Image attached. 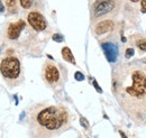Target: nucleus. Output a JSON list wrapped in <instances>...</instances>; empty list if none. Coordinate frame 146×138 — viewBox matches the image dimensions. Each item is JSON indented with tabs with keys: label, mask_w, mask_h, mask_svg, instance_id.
<instances>
[{
	"label": "nucleus",
	"mask_w": 146,
	"mask_h": 138,
	"mask_svg": "<svg viewBox=\"0 0 146 138\" xmlns=\"http://www.w3.org/2000/svg\"><path fill=\"white\" fill-rule=\"evenodd\" d=\"M136 45L137 47L141 50V51H144L146 52V38H141L136 42Z\"/></svg>",
	"instance_id": "13"
},
{
	"label": "nucleus",
	"mask_w": 146,
	"mask_h": 138,
	"mask_svg": "<svg viewBox=\"0 0 146 138\" xmlns=\"http://www.w3.org/2000/svg\"><path fill=\"white\" fill-rule=\"evenodd\" d=\"M19 3L23 9H29L34 5V0H19Z\"/></svg>",
	"instance_id": "12"
},
{
	"label": "nucleus",
	"mask_w": 146,
	"mask_h": 138,
	"mask_svg": "<svg viewBox=\"0 0 146 138\" xmlns=\"http://www.w3.org/2000/svg\"><path fill=\"white\" fill-rule=\"evenodd\" d=\"M119 134H120V136H121V138H127V136L123 133V131H119Z\"/></svg>",
	"instance_id": "21"
},
{
	"label": "nucleus",
	"mask_w": 146,
	"mask_h": 138,
	"mask_svg": "<svg viewBox=\"0 0 146 138\" xmlns=\"http://www.w3.org/2000/svg\"><path fill=\"white\" fill-rule=\"evenodd\" d=\"M93 86H94V88L98 90V92H100V93H102V90L100 89V86H98V83H97V81H93Z\"/></svg>",
	"instance_id": "19"
},
{
	"label": "nucleus",
	"mask_w": 146,
	"mask_h": 138,
	"mask_svg": "<svg viewBox=\"0 0 146 138\" xmlns=\"http://www.w3.org/2000/svg\"><path fill=\"white\" fill-rule=\"evenodd\" d=\"M74 78H75V80H78V81H83V80H84V75H83L81 72H76L75 75H74Z\"/></svg>",
	"instance_id": "14"
},
{
	"label": "nucleus",
	"mask_w": 146,
	"mask_h": 138,
	"mask_svg": "<svg viewBox=\"0 0 146 138\" xmlns=\"http://www.w3.org/2000/svg\"><path fill=\"white\" fill-rule=\"evenodd\" d=\"M27 123L32 138H53L71 125V116L62 104H36L27 112Z\"/></svg>",
	"instance_id": "2"
},
{
	"label": "nucleus",
	"mask_w": 146,
	"mask_h": 138,
	"mask_svg": "<svg viewBox=\"0 0 146 138\" xmlns=\"http://www.w3.org/2000/svg\"><path fill=\"white\" fill-rule=\"evenodd\" d=\"M42 76L44 81L52 88L62 86L64 81V74L62 69H60V65L50 61L44 63L43 70H42Z\"/></svg>",
	"instance_id": "4"
},
{
	"label": "nucleus",
	"mask_w": 146,
	"mask_h": 138,
	"mask_svg": "<svg viewBox=\"0 0 146 138\" xmlns=\"http://www.w3.org/2000/svg\"><path fill=\"white\" fill-rule=\"evenodd\" d=\"M130 1H131V2H134V3H136V2H138L139 0H130Z\"/></svg>",
	"instance_id": "22"
},
{
	"label": "nucleus",
	"mask_w": 146,
	"mask_h": 138,
	"mask_svg": "<svg viewBox=\"0 0 146 138\" xmlns=\"http://www.w3.org/2000/svg\"><path fill=\"white\" fill-rule=\"evenodd\" d=\"M101 47L105 52V55L107 57V60L113 63L117 61V57H118V47L116 44L113 43H110V42H106V43H102L101 44Z\"/></svg>",
	"instance_id": "8"
},
{
	"label": "nucleus",
	"mask_w": 146,
	"mask_h": 138,
	"mask_svg": "<svg viewBox=\"0 0 146 138\" xmlns=\"http://www.w3.org/2000/svg\"><path fill=\"white\" fill-rule=\"evenodd\" d=\"M3 11H5V6H3L2 1L0 0V13H3Z\"/></svg>",
	"instance_id": "20"
},
{
	"label": "nucleus",
	"mask_w": 146,
	"mask_h": 138,
	"mask_svg": "<svg viewBox=\"0 0 146 138\" xmlns=\"http://www.w3.org/2000/svg\"><path fill=\"white\" fill-rule=\"evenodd\" d=\"M53 39H54L55 42H63V36L60 34H55L53 35V37H52Z\"/></svg>",
	"instance_id": "16"
},
{
	"label": "nucleus",
	"mask_w": 146,
	"mask_h": 138,
	"mask_svg": "<svg viewBox=\"0 0 146 138\" xmlns=\"http://www.w3.org/2000/svg\"><path fill=\"white\" fill-rule=\"evenodd\" d=\"M80 122H81V125H82L84 128H88V127H89V123H88V121L86 120L83 117H81V118H80Z\"/></svg>",
	"instance_id": "17"
},
{
	"label": "nucleus",
	"mask_w": 146,
	"mask_h": 138,
	"mask_svg": "<svg viewBox=\"0 0 146 138\" xmlns=\"http://www.w3.org/2000/svg\"><path fill=\"white\" fill-rule=\"evenodd\" d=\"M5 3L7 6V9L9 13L15 14L17 11V1L16 0H5Z\"/></svg>",
	"instance_id": "11"
},
{
	"label": "nucleus",
	"mask_w": 146,
	"mask_h": 138,
	"mask_svg": "<svg viewBox=\"0 0 146 138\" xmlns=\"http://www.w3.org/2000/svg\"><path fill=\"white\" fill-rule=\"evenodd\" d=\"M141 10H142V13H146V0H142V2H141Z\"/></svg>",
	"instance_id": "18"
},
{
	"label": "nucleus",
	"mask_w": 146,
	"mask_h": 138,
	"mask_svg": "<svg viewBox=\"0 0 146 138\" xmlns=\"http://www.w3.org/2000/svg\"><path fill=\"white\" fill-rule=\"evenodd\" d=\"M117 7L116 0H94L92 5V17L100 18L112 13Z\"/></svg>",
	"instance_id": "5"
},
{
	"label": "nucleus",
	"mask_w": 146,
	"mask_h": 138,
	"mask_svg": "<svg viewBox=\"0 0 146 138\" xmlns=\"http://www.w3.org/2000/svg\"><path fill=\"white\" fill-rule=\"evenodd\" d=\"M26 26V23L23 20V19H19L16 23H10L6 29V36L8 39L10 40H16L18 39L21 32L24 31Z\"/></svg>",
	"instance_id": "7"
},
{
	"label": "nucleus",
	"mask_w": 146,
	"mask_h": 138,
	"mask_svg": "<svg viewBox=\"0 0 146 138\" xmlns=\"http://www.w3.org/2000/svg\"><path fill=\"white\" fill-rule=\"evenodd\" d=\"M113 28H115V23L111 19H106V20H101L97 23L93 29L97 35H102L113 31Z\"/></svg>",
	"instance_id": "9"
},
{
	"label": "nucleus",
	"mask_w": 146,
	"mask_h": 138,
	"mask_svg": "<svg viewBox=\"0 0 146 138\" xmlns=\"http://www.w3.org/2000/svg\"><path fill=\"white\" fill-rule=\"evenodd\" d=\"M27 21L35 32H43L47 27V21L45 17L37 10H33L27 15Z\"/></svg>",
	"instance_id": "6"
},
{
	"label": "nucleus",
	"mask_w": 146,
	"mask_h": 138,
	"mask_svg": "<svg viewBox=\"0 0 146 138\" xmlns=\"http://www.w3.org/2000/svg\"><path fill=\"white\" fill-rule=\"evenodd\" d=\"M61 53H62L63 58H64L66 62H69V63H71V64H75V58H74L72 52H71V50H70L69 47H66V46L63 47Z\"/></svg>",
	"instance_id": "10"
},
{
	"label": "nucleus",
	"mask_w": 146,
	"mask_h": 138,
	"mask_svg": "<svg viewBox=\"0 0 146 138\" xmlns=\"http://www.w3.org/2000/svg\"><path fill=\"white\" fill-rule=\"evenodd\" d=\"M0 73L9 86H17L23 81V66L17 56L8 55L0 62Z\"/></svg>",
	"instance_id": "3"
},
{
	"label": "nucleus",
	"mask_w": 146,
	"mask_h": 138,
	"mask_svg": "<svg viewBox=\"0 0 146 138\" xmlns=\"http://www.w3.org/2000/svg\"><path fill=\"white\" fill-rule=\"evenodd\" d=\"M125 55H126V57H127V58L131 57V56L134 55V48H131V47H128L127 50H126V53H125Z\"/></svg>",
	"instance_id": "15"
},
{
	"label": "nucleus",
	"mask_w": 146,
	"mask_h": 138,
	"mask_svg": "<svg viewBox=\"0 0 146 138\" xmlns=\"http://www.w3.org/2000/svg\"><path fill=\"white\" fill-rule=\"evenodd\" d=\"M113 93L130 117L146 113V74L136 66L121 65L113 72Z\"/></svg>",
	"instance_id": "1"
}]
</instances>
